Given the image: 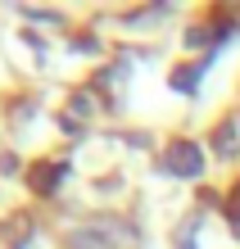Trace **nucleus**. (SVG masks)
<instances>
[{
	"mask_svg": "<svg viewBox=\"0 0 240 249\" xmlns=\"http://www.w3.org/2000/svg\"><path fill=\"white\" fill-rule=\"evenodd\" d=\"M195 77H200V68H177L172 86H177V91H195Z\"/></svg>",
	"mask_w": 240,
	"mask_h": 249,
	"instance_id": "nucleus-4",
	"label": "nucleus"
},
{
	"mask_svg": "<svg viewBox=\"0 0 240 249\" xmlns=\"http://www.w3.org/2000/svg\"><path fill=\"white\" fill-rule=\"evenodd\" d=\"M163 168H168L172 177H200V172H204V154H200V145L177 141L172 150L163 154Z\"/></svg>",
	"mask_w": 240,
	"mask_h": 249,
	"instance_id": "nucleus-1",
	"label": "nucleus"
},
{
	"mask_svg": "<svg viewBox=\"0 0 240 249\" xmlns=\"http://www.w3.org/2000/svg\"><path fill=\"white\" fill-rule=\"evenodd\" d=\"M68 177L64 163H32V172H27V181H32V190H41V195H50V190Z\"/></svg>",
	"mask_w": 240,
	"mask_h": 249,
	"instance_id": "nucleus-2",
	"label": "nucleus"
},
{
	"mask_svg": "<svg viewBox=\"0 0 240 249\" xmlns=\"http://www.w3.org/2000/svg\"><path fill=\"white\" fill-rule=\"evenodd\" d=\"M68 249H113V240H104L100 236V222H95V227L73 231V236H68Z\"/></svg>",
	"mask_w": 240,
	"mask_h": 249,
	"instance_id": "nucleus-3",
	"label": "nucleus"
},
{
	"mask_svg": "<svg viewBox=\"0 0 240 249\" xmlns=\"http://www.w3.org/2000/svg\"><path fill=\"white\" fill-rule=\"evenodd\" d=\"M182 249H195V245H190V231H186V240H182Z\"/></svg>",
	"mask_w": 240,
	"mask_h": 249,
	"instance_id": "nucleus-6",
	"label": "nucleus"
},
{
	"mask_svg": "<svg viewBox=\"0 0 240 249\" xmlns=\"http://www.w3.org/2000/svg\"><path fill=\"white\" fill-rule=\"evenodd\" d=\"M91 109H95V95H86V91L73 95V113H77V118H91Z\"/></svg>",
	"mask_w": 240,
	"mask_h": 249,
	"instance_id": "nucleus-5",
	"label": "nucleus"
}]
</instances>
